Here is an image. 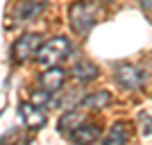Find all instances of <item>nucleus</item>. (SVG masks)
I'll list each match as a JSON object with an SVG mask.
<instances>
[{
  "label": "nucleus",
  "instance_id": "f257e3e1",
  "mask_svg": "<svg viewBox=\"0 0 152 145\" xmlns=\"http://www.w3.org/2000/svg\"><path fill=\"white\" fill-rule=\"evenodd\" d=\"M70 55V41L66 36H52L48 39L45 43H41L37 52V63L39 66H43V68H50V66H57L59 61Z\"/></svg>",
  "mask_w": 152,
  "mask_h": 145
},
{
  "label": "nucleus",
  "instance_id": "f03ea898",
  "mask_svg": "<svg viewBox=\"0 0 152 145\" xmlns=\"http://www.w3.org/2000/svg\"><path fill=\"white\" fill-rule=\"evenodd\" d=\"M70 25L77 34H86L98 20V5L95 2H75L70 7Z\"/></svg>",
  "mask_w": 152,
  "mask_h": 145
},
{
  "label": "nucleus",
  "instance_id": "7ed1b4c3",
  "mask_svg": "<svg viewBox=\"0 0 152 145\" xmlns=\"http://www.w3.org/2000/svg\"><path fill=\"white\" fill-rule=\"evenodd\" d=\"M41 43H43V39H41V34H37V32L23 34L12 48V59L16 63H25V61H30V59H34L39 48H41Z\"/></svg>",
  "mask_w": 152,
  "mask_h": 145
},
{
  "label": "nucleus",
  "instance_id": "20e7f679",
  "mask_svg": "<svg viewBox=\"0 0 152 145\" xmlns=\"http://www.w3.org/2000/svg\"><path fill=\"white\" fill-rule=\"evenodd\" d=\"M18 116L27 129H41L45 125V120H48L43 107H37L34 102H23L18 107Z\"/></svg>",
  "mask_w": 152,
  "mask_h": 145
},
{
  "label": "nucleus",
  "instance_id": "39448f33",
  "mask_svg": "<svg viewBox=\"0 0 152 145\" xmlns=\"http://www.w3.org/2000/svg\"><path fill=\"white\" fill-rule=\"evenodd\" d=\"M116 82L127 91H134L143 84V70L132 66V63H121L116 68Z\"/></svg>",
  "mask_w": 152,
  "mask_h": 145
},
{
  "label": "nucleus",
  "instance_id": "423d86ee",
  "mask_svg": "<svg viewBox=\"0 0 152 145\" xmlns=\"http://www.w3.org/2000/svg\"><path fill=\"white\" fill-rule=\"evenodd\" d=\"M39 82H41V86H43L45 91L57 93L59 88L64 86V82H66V70L59 68V66H50V68H45V73H41Z\"/></svg>",
  "mask_w": 152,
  "mask_h": 145
},
{
  "label": "nucleus",
  "instance_id": "0eeeda50",
  "mask_svg": "<svg viewBox=\"0 0 152 145\" xmlns=\"http://www.w3.org/2000/svg\"><path fill=\"white\" fill-rule=\"evenodd\" d=\"M73 143H95L100 138V129L95 125H80L77 129H73L68 136Z\"/></svg>",
  "mask_w": 152,
  "mask_h": 145
},
{
  "label": "nucleus",
  "instance_id": "6e6552de",
  "mask_svg": "<svg viewBox=\"0 0 152 145\" xmlns=\"http://www.w3.org/2000/svg\"><path fill=\"white\" fill-rule=\"evenodd\" d=\"M70 75L75 77L77 82L86 84V82H91V79H95V77H98V66H95V63H91V61H77L75 66L70 68Z\"/></svg>",
  "mask_w": 152,
  "mask_h": 145
},
{
  "label": "nucleus",
  "instance_id": "1a4fd4ad",
  "mask_svg": "<svg viewBox=\"0 0 152 145\" xmlns=\"http://www.w3.org/2000/svg\"><path fill=\"white\" fill-rule=\"evenodd\" d=\"M82 125V114H77V111H68V114H64L61 118H59V134H64V136H70V132L73 129H77V127Z\"/></svg>",
  "mask_w": 152,
  "mask_h": 145
},
{
  "label": "nucleus",
  "instance_id": "9d476101",
  "mask_svg": "<svg viewBox=\"0 0 152 145\" xmlns=\"http://www.w3.org/2000/svg\"><path fill=\"white\" fill-rule=\"evenodd\" d=\"M109 102H111V95H109V91H95V93L86 95V98L80 102V107H89V109H104V107H109Z\"/></svg>",
  "mask_w": 152,
  "mask_h": 145
},
{
  "label": "nucleus",
  "instance_id": "9b49d317",
  "mask_svg": "<svg viewBox=\"0 0 152 145\" xmlns=\"http://www.w3.org/2000/svg\"><path fill=\"white\" fill-rule=\"evenodd\" d=\"M43 9V2L39 0V2H34V0H27V2H23V5L18 7V18H34L39 12Z\"/></svg>",
  "mask_w": 152,
  "mask_h": 145
},
{
  "label": "nucleus",
  "instance_id": "f8f14e48",
  "mask_svg": "<svg viewBox=\"0 0 152 145\" xmlns=\"http://www.w3.org/2000/svg\"><path fill=\"white\" fill-rule=\"evenodd\" d=\"M121 143H127V134L123 129V125H114L109 129L107 138H104V145H121Z\"/></svg>",
  "mask_w": 152,
  "mask_h": 145
},
{
  "label": "nucleus",
  "instance_id": "ddd939ff",
  "mask_svg": "<svg viewBox=\"0 0 152 145\" xmlns=\"http://www.w3.org/2000/svg\"><path fill=\"white\" fill-rule=\"evenodd\" d=\"M30 102H34L37 107H48L52 102V98H50V91H45L43 86L41 88H37V91H32V95H30Z\"/></svg>",
  "mask_w": 152,
  "mask_h": 145
},
{
  "label": "nucleus",
  "instance_id": "4468645a",
  "mask_svg": "<svg viewBox=\"0 0 152 145\" xmlns=\"http://www.w3.org/2000/svg\"><path fill=\"white\" fill-rule=\"evenodd\" d=\"M139 5H141V9L150 12V9H152V0H139Z\"/></svg>",
  "mask_w": 152,
  "mask_h": 145
},
{
  "label": "nucleus",
  "instance_id": "2eb2a0df",
  "mask_svg": "<svg viewBox=\"0 0 152 145\" xmlns=\"http://www.w3.org/2000/svg\"><path fill=\"white\" fill-rule=\"evenodd\" d=\"M152 132V118H148V127L143 129V134H150Z\"/></svg>",
  "mask_w": 152,
  "mask_h": 145
},
{
  "label": "nucleus",
  "instance_id": "dca6fc26",
  "mask_svg": "<svg viewBox=\"0 0 152 145\" xmlns=\"http://www.w3.org/2000/svg\"><path fill=\"white\" fill-rule=\"evenodd\" d=\"M104 2H116V0H104Z\"/></svg>",
  "mask_w": 152,
  "mask_h": 145
}]
</instances>
